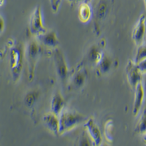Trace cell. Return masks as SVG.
Wrapping results in <instances>:
<instances>
[{"label":"cell","instance_id":"obj_9","mask_svg":"<svg viewBox=\"0 0 146 146\" xmlns=\"http://www.w3.org/2000/svg\"><path fill=\"white\" fill-rule=\"evenodd\" d=\"M146 33V15L141 14L139 15L136 25L135 26L131 33V38L137 45H139L143 42Z\"/></svg>","mask_w":146,"mask_h":146},{"label":"cell","instance_id":"obj_10","mask_svg":"<svg viewBox=\"0 0 146 146\" xmlns=\"http://www.w3.org/2000/svg\"><path fill=\"white\" fill-rule=\"evenodd\" d=\"M111 0H99L97 4L95 6V21L96 25L95 27H99L100 23L105 20L110 13Z\"/></svg>","mask_w":146,"mask_h":146},{"label":"cell","instance_id":"obj_13","mask_svg":"<svg viewBox=\"0 0 146 146\" xmlns=\"http://www.w3.org/2000/svg\"><path fill=\"white\" fill-rule=\"evenodd\" d=\"M40 43L43 44L45 46L51 48H56L58 45V40L57 37L56 32L54 31H47L45 33L40 35V36H36Z\"/></svg>","mask_w":146,"mask_h":146},{"label":"cell","instance_id":"obj_6","mask_svg":"<svg viewBox=\"0 0 146 146\" xmlns=\"http://www.w3.org/2000/svg\"><path fill=\"white\" fill-rule=\"evenodd\" d=\"M126 75L131 88L135 90L136 86L143 79V74L139 71L137 65L134 61L129 60L126 66Z\"/></svg>","mask_w":146,"mask_h":146},{"label":"cell","instance_id":"obj_15","mask_svg":"<svg viewBox=\"0 0 146 146\" xmlns=\"http://www.w3.org/2000/svg\"><path fill=\"white\" fill-rule=\"evenodd\" d=\"M93 15V10L91 9L89 3L82 2L79 5L78 10V18L81 22L86 23L90 21Z\"/></svg>","mask_w":146,"mask_h":146},{"label":"cell","instance_id":"obj_8","mask_svg":"<svg viewBox=\"0 0 146 146\" xmlns=\"http://www.w3.org/2000/svg\"><path fill=\"white\" fill-rule=\"evenodd\" d=\"M84 128L94 145H100L102 142V137L98 125L94 119L90 118L84 123Z\"/></svg>","mask_w":146,"mask_h":146},{"label":"cell","instance_id":"obj_26","mask_svg":"<svg viewBox=\"0 0 146 146\" xmlns=\"http://www.w3.org/2000/svg\"><path fill=\"white\" fill-rule=\"evenodd\" d=\"M144 88H145V98H146V81L145 82V84H144Z\"/></svg>","mask_w":146,"mask_h":146},{"label":"cell","instance_id":"obj_23","mask_svg":"<svg viewBox=\"0 0 146 146\" xmlns=\"http://www.w3.org/2000/svg\"><path fill=\"white\" fill-rule=\"evenodd\" d=\"M137 65L142 74H146V58L138 62Z\"/></svg>","mask_w":146,"mask_h":146},{"label":"cell","instance_id":"obj_29","mask_svg":"<svg viewBox=\"0 0 146 146\" xmlns=\"http://www.w3.org/2000/svg\"><path fill=\"white\" fill-rule=\"evenodd\" d=\"M144 2H145V10H146V0H144Z\"/></svg>","mask_w":146,"mask_h":146},{"label":"cell","instance_id":"obj_22","mask_svg":"<svg viewBox=\"0 0 146 146\" xmlns=\"http://www.w3.org/2000/svg\"><path fill=\"white\" fill-rule=\"evenodd\" d=\"M62 0H50V7L53 13H56L58 11L62 4Z\"/></svg>","mask_w":146,"mask_h":146},{"label":"cell","instance_id":"obj_24","mask_svg":"<svg viewBox=\"0 0 146 146\" xmlns=\"http://www.w3.org/2000/svg\"><path fill=\"white\" fill-rule=\"evenodd\" d=\"M70 3H82V2H85L86 0H67Z\"/></svg>","mask_w":146,"mask_h":146},{"label":"cell","instance_id":"obj_5","mask_svg":"<svg viewBox=\"0 0 146 146\" xmlns=\"http://www.w3.org/2000/svg\"><path fill=\"white\" fill-rule=\"evenodd\" d=\"M29 31L32 35L38 36L47 32L44 27L42 11L40 5H37L31 15L29 21Z\"/></svg>","mask_w":146,"mask_h":146},{"label":"cell","instance_id":"obj_11","mask_svg":"<svg viewBox=\"0 0 146 146\" xmlns=\"http://www.w3.org/2000/svg\"><path fill=\"white\" fill-rule=\"evenodd\" d=\"M135 98H134V103H133L132 113L134 116L138 115L141 110L143 106V102L145 98V93L143 82H140L135 88Z\"/></svg>","mask_w":146,"mask_h":146},{"label":"cell","instance_id":"obj_16","mask_svg":"<svg viewBox=\"0 0 146 146\" xmlns=\"http://www.w3.org/2000/svg\"><path fill=\"white\" fill-rule=\"evenodd\" d=\"M103 57L104 56L102 51L99 48V47L93 46L90 49L88 53V60L91 63L98 65L102 60Z\"/></svg>","mask_w":146,"mask_h":146},{"label":"cell","instance_id":"obj_2","mask_svg":"<svg viewBox=\"0 0 146 146\" xmlns=\"http://www.w3.org/2000/svg\"><path fill=\"white\" fill-rule=\"evenodd\" d=\"M27 58L28 64V78L30 82L32 81L35 78V69L39 58L41 54V48L38 42L32 40L28 43L27 47Z\"/></svg>","mask_w":146,"mask_h":146},{"label":"cell","instance_id":"obj_7","mask_svg":"<svg viewBox=\"0 0 146 146\" xmlns=\"http://www.w3.org/2000/svg\"><path fill=\"white\" fill-rule=\"evenodd\" d=\"M87 71L83 63L78 64L70 78V87L75 89H80L86 82Z\"/></svg>","mask_w":146,"mask_h":146},{"label":"cell","instance_id":"obj_4","mask_svg":"<svg viewBox=\"0 0 146 146\" xmlns=\"http://www.w3.org/2000/svg\"><path fill=\"white\" fill-rule=\"evenodd\" d=\"M53 58L57 75L60 80L65 83L69 76V70L62 50L59 48H55L53 53Z\"/></svg>","mask_w":146,"mask_h":146},{"label":"cell","instance_id":"obj_3","mask_svg":"<svg viewBox=\"0 0 146 146\" xmlns=\"http://www.w3.org/2000/svg\"><path fill=\"white\" fill-rule=\"evenodd\" d=\"M23 53L22 48L18 46L11 48L10 52V66L14 81L20 78L23 67Z\"/></svg>","mask_w":146,"mask_h":146},{"label":"cell","instance_id":"obj_12","mask_svg":"<svg viewBox=\"0 0 146 146\" xmlns=\"http://www.w3.org/2000/svg\"><path fill=\"white\" fill-rule=\"evenodd\" d=\"M43 122L48 129L55 135H59L60 121L59 116L55 113H48L43 116Z\"/></svg>","mask_w":146,"mask_h":146},{"label":"cell","instance_id":"obj_18","mask_svg":"<svg viewBox=\"0 0 146 146\" xmlns=\"http://www.w3.org/2000/svg\"><path fill=\"white\" fill-rule=\"evenodd\" d=\"M135 132L143 135L146 132V108H145L141 115L135 126Z\"/></svg>","mask_w":146,"mask_h":146},{"label":"cell","instance_id":"obj_21","mask_svg":"<svg viewBox=\"0 0 146 146\" xmlns=\"http://www.w3.org/2000/svg\"><path fill=\"white\" fill-rule=\"evenodd\" d=\"M36 98H37V93L36 92H31V93L28 94L25 99L26 105L29 108L32 107L34 105V103L36 102Z\"/></svg>","mask_w":146,"mask_h":146},{"label":"cell","instance_id":"obj_14","mask_svg":"<svg viewBox=\"0 0 146 146\" xmlns=\"http://www.w3.org/2000/svg\"><path fill=\"white\" fill-rule=\"evenodd\" d=\"M64 108V100L62 95L59 92L55 93L52 97L51 102H50L51 112L59 116L61 113L63 111Z\"/></svg>","mask_w":146,"mask_h":146},{"label":"cell","instance_id":"obj_25","mask_svg":"<svg viewBox=\"0 0 146 146\" xmlns=\"http://www.w3.org/2000/svg\"><path fill=\"white\" fill-rule=\"evenodd\" d=\"M143 140L145 143L146 144V132L145 133L144 135H143Z\"/></svg>","mask_w":146,"mask_h":146},{"label":"cell","instance_id":"obj_20","mask_svg":"<svg viewBox=\"0 0 146 146\" xmlns=\"http://www.w3.org/2000/svg\"><path fill=\"white\" fill-rule=\"evenodd\" d=\"M98 65L99 69H100L101 73H106L110 69V66H111V60L109 58H108V57L104 56L101 62Z\"/></svg>","mask_w":146,"mask_h":146},{"label":"cell","instance_id":"obj_1","mask_svg":"<svg viewBox=\"0 0 146 146\" xmlns=\"http://www.w3.org/2000/svg\"><path fill=\"white\" fill-rule=\"evenodd\" d=\"M59 135L69 132L76 126L86 121V118L81 113L71 110L64 109L59 115Z\"/></svg>","mask_w":146,"mask_h":146},{"label":"cell","instance_id":"obj_17","mask_svg":"<svg viewBox=\"0 0 146 146\" xmlns=\"http://www.w3.org/2000/svg\"><path fill=\"white\" fill-rule=\"evenodd\" d=\"M113 135H114V123L111 119L106 121L104 127V135L107 142L112 143L113 142Z\"/></svg>","mask_w":146,"mask_h":146},{"label":"cell","instance_id":"obj_28","mask_svg":"<svg viewBox=\"0 0 146 146\" xmlns=\"http://www.w3.org/2000/svg\"><path fill=\"white\" fill-rule=\"evenodd\" d=\"M91 1V0H86V1H85V2H88V3H89Z\"/></svg>","mask_w":146,"mask_h":146},{"label":"cell","instance_id":"obj_27","mask_svg":"<svg viewBox=\"0 0 146 146\" xmlns=\"http://www.w3.org/2000/svg\"><path fill=\"white\" fill-rule=\"evenodd\" d=\"M1 7H2V5H4V4H5V0H1Z\"/></svg>","mask_w":146,"mask_h":146},{"label":"cell","instance_id":"obj_19","mask_svg":"<svg viewBox=\"0 0 146 146\" xmlns=\"http://www.w3.org/2000/svg\"><path fill=\"white\" fill-rule=\"evenodd\" d=\"M145 58H146V42H143L142 44L138 45L134 62L137 64L138 62Z\"/></svg>","mask_w":146,"mask_h":146}]
</instances>
